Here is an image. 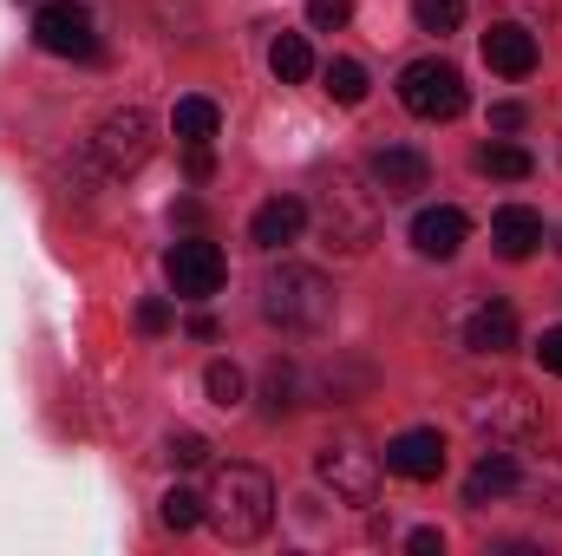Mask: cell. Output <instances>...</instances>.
Listing matches in <instances>:
<instances>
[{
    "mask_svg": "<svg viewBox=\"0 0 562 556\" xmlns=\"http://www.w3.org/2000/svg\"><path fill=\"white\" fill-rule=\"evenodd\" d=\"M203 524L223 544L269 537V524H276V485H269V471H256V465H216L210 491H203Z\"/></svg>",
    "mask_w": 562,
    "mask_h": 556,
    "instance_id": "obj_1",
    "label": "cell"
},
{
    "mask_svg": "<svg viewBox=\"0 0 562 556\" xmlns=\"http://www.w3.org/2000/svg\"><path fill=\"white\" fill-rule=\"evenodd\" d=\"M307 216L321 223L327 249H340V256H360V249L380 236V190H360V184L340 170L334 184H321V197H314V210H307Z\"/></svg>",
    "mask_w": 562,
    "mask_h": 556,
    "instance_id": "obj_2",
    "label": "cell"
},
{
    "mask_svg": "<svg viewBox=\"0 0 562 556\" xmlns=\"http://www.w3.org/2000/svg\"><path fill=\"white\" fill-rule=\"evenodd\" d=\"M262 314L276 327H294V334H314L334 321V281L301 269V263H281L276 276L262 281Z\"/></svg>",
    "mask_w": 562,
    "mask_h": 556,
    "instance_id": "obj_3",
    "label": "cell"
},
{
    "mask_svg": "<svg viewBox=\"0 0 562 556\" xmlns=\"http://www.w3.org/2000/svg\"><path fill=\"white\" fill-rule=\"evenodd\" d=\"M150 144H157L150 112H144V105H125V112H112V119L92 132L86 157H92V170H99V177H132L144 157H150Z\"/></svg>",
    "mask_w": 562,
    "mask_h": 556,
    "instance_id": "obj_4",
    "label": "cell"
},
{
    "mask_svg": "<svg viewBox=\"0 0 562 556\" xmlns=\"http://www.w3.org/2000/svg\"><path fill=\"white\" fill-rule=\"evenodd\" d=\"M464 73L451 66V59H413L406 73H400V105L425 119V125H438V119H458L464 112Z\"/></svg>",
    "mask_w": 562,
    "mask_h": 556,
    "instance_id": "obj_5",
    "label": "cell"
},
{
    "mask_svg": "<svg viewBox=\"0 0 562 556\" xmlns=\"http://www.w3.org/2000/svg\"><path fill=\"white\" fill-rule=\"evenodd\" d=\"M314 478H321L334 498H347V504H373V498H380V458H373L360 438H327V445L314 452Z\"/></svg>",
    "mask_w": 562,
    "mask_h": 556,
    "instance_id": "obj_6",
    "label": "cell"
},
{
    "mask_svg": "<svg viewBox=\"0 0 562 556\" xmlns=\"http://www.w3.org/2000/svg\"><path fill=\"white\" fill-rule=\"evenodd\" d=\"M471 425L491 438V445H524L543 432V407L524 393V387H484L471 400Z\"/></svg>",
    "mask_w": 562,
    "mask_h": 556,
    "instance_id": "obj_7",
    "label": "cell"
},
{
    "mask_svg": "<svg viewBox=\"0 0 562 556\" xmlns=\"http://www.w3.org/2000/svg\"><path fill=\"white\" fill-rule=\"evenodd\" d=\"M164 276H170V288H177V301H210V294L223 288V276H229V263H223L216 243L190 236V243H170Z\"/></svg>",
    "mask_w": 562,
    "mask_h": 556,
    "instance_id": "obj_8",
    "label": "cell"
},
{
    "mask_svg": "<svg viewBox=\"0 0 562 556\" xmlns=\"http://www.w3.org/2000/svg\"><path fill=\"white\" fill-rule=\"evenodd\" d=\"M33 40H40V53H59V59H92V53H99L92 13H86L79 0H46V7L33 13Z\"/></svg>",
    "mask_w": 562,
    "mask_h": 556,
    "instance_id": "obj_9",
    "label": "cell"
},
{
    "mask_svg": "<svg viewBox=\"0 0 562 556\" xmlns=\"http://www.w3.org/2000/svg\"><path fill=\"white\" fill-rule=\"evenodd\" d=\"M386 471L406 478V485H431V478L445 471V438H438L431 425H413V432L386 438Z\"/></svg>",
    "mask_w": 562,
    "mask_h": 556,
    "instance_id": "obj_10",
    "label": "cell"
},
{
    "mask_svg": "<svg viewBox=\"0 0 562 556\" xmlns=\"http://www.w3.org/2000/svg\"><path fill=\"white\" fill-rule=\"evenodd\" d=\"M367 177H373L380 197H419L425 184H431V157L413 151V144H386V151H373Z\"/></svg>",
    "mask_w": 562,
    "mask_h": 556,
    "instance_id": "obj_11",
    "label": "cell"
},
{
    "mask_svg": "<svg viewBox=\"0 0 562 556\" xmlns=\"http://www.w3.org/2000/svg\"><path fill=\"white\" fill-rule=\"evenodd\" d=\"M464 236H471V216L451 210V203H438V210H419V216H413V249L431 256V263H451V256L464 249Z\"/></svg>",
    "mask_w": 562,
    "mask_h": 556,
    "instance_id": "obj_12",
    "label": "cell"
},
{
    "mask_svg": "<svg viewBox=\"0 0 562 556\" xmlns=\"http://www.w3.org/2000/svg\"><path fill=\"white\" fill-rule=\"evenodd\" d=\"M484 59H491V73H504V79H530V73H537V33L517 26V20H497V26L484 33Z\"/></svg>",
    "mask_w": 562,
    "mask_h": 556,
    "instance_id": "obj_13",
    "label": "cell"
},
{
    "mask_svg": "<svg viewBox=\"0 0 562 556\" xmlns=\"http://www.w3.org/2000/svg\"><path fill=\"white\" fill-rule=\"evenodd\" d=\"M491 243H497L504 263H524V256H537V243H543V216H537L530 203H504V210L491 216Z\"/></svg>",
    "mask_w": 562,
    "mask_h": 556,
    "instance_id": "obj_14",
    "label": "cell"
},
{
    "mask_svg": "<svg viewBox=\"0 0 562 556\" xmlns=\"http://www.w3.org/2000/svg\"><path fill=\"white\" fill-rule=\"evenodd\" d=\"M464 347L471 354H510L517 347V308L510 301H477L464 321Z\"/></svg>",
    "mask_w": 562,
    "mask_h": 556,
    "instance_id": "obj_15",
    "label": "cell"
},
{
    "mask_svg": "<svg viewBox=\"0 0 562 556\" xmlns=\"http://www.w3.org/2000/svg\"><path fill=\"white\" fill-rule=\"evenodd\" d=\"M301 230H307V203H301V197H269V203L249 216V243H256V249H288Z\"/></svg>",
    "mask_w": 562,
    "mask_h": 556,
    "instance_id": "obj_16",
    "label": "cell"
},
{
    "mask_svg": "<svg viewBox=\"0 0 562 556\" xmlns=\"http://www.w3.org/2000/svg\"><path fill=\"white\" fill-rule=\"evenodd\" d=\"M510 491H524V471H517L510 452H484V458L471 465V478H464V504H471V511H484L491 498H510Z\"/></svg>",
    "mask_w": 562,
    "mask_h": 556,
    "instance_id": "obj_17",
    "label": "cell"
},
{
    "mask_svg": "<svg viewBox=\"0 0 562 556\" xmlns=\"http://www.w3.org/2000/svg\"><path fill=\"white\" fill-rule=\"evenodd\" d=\"M216 125H223V112H216L210 99H177V112H170L177 144H210L216 138Z\"/></svg>",
    "mask_w": 562,
    "mask_h": 556,
    "instance_id": "obj_18",
    "label": "cell"
},
{
    "mask_svg": "<svg viewBox=\"0 0 562 556\" xmlns=\"http://www.w3.org/2000/svg\"><path fill=\"white\" fill-rule=\"evenodd\" d=\"M269 66H276L281 86H301V79L314 73V46H307V33H281L276 46H269Z\"/></svg>",
    "mask_w": 562,
    "mask_h": 556,
    "instance_id": "obj_19",
    "label": "cell"
},
{
    "mask_svg": "<svg viewBox=\"0 0 562 556\" xmlns=\"http://www.w3.org/2000/svg\"><path fill=\"white\" fill-rule=\"evenodd\" d=\"M477 170H484V177H504V184H524V177H530V170H537V157H530V151H524V144H484V151H477Z\"/></svg>",
    "mask_w": 562,
    "mask_h": 556,
    "instance_id": "obj_20",
    "label": "cell"
},
{
    "mask_svg": "<svg viewBox=\"0 0 562 556\" xmlns=\"http://www.w3.org/2000/svg\"><path fill=\"white\" fill-rule=\"evenodd\" d=\"M321 79H327V99H334V105H360V99H367V66H360V59H327Z\"/></svg>",
    "mask_w": 562,
    "mask_h": 556,
    "instance_id": "obj_21",
    "label": "cell"
},
{
    "mask_svg": "<svg viewBox=\"0 0 562 556\" xmlns=\"http://www.w3.org/2000/svg\"><path fill=\"white\" fill-rule=\"evenodd\" d=\"M203 393L229 413V407H243L249 400V380H243V367L236 360H210V374H203Z\"/></svg>",
    "mask_w": 562,
    "mask_h": 556,
    "instance_id": "obj_22",
    "label": "cell"
},
{
    "mask_svg": "<svg viewBox=\"0 0 562 556\" xmlns=\"http://www.w3.org/2000/svg\"><path fill=\"white\" fill-rule=\"evenodd\" d=\"M524 491H530L550 518H562V452H543V465L524 478Z\"/></svg>",
    "mask_w": 562,
    "mask_h": 556,
    "instance_id": "obj_23",
    "label": "cell"
},
{
    "mask_svg": "<svg viewBox=\"0 0 562 556\" xmlns=\"http://www.w3.org/2000/svg\"><path fill=\"white\" fill-rule=\"evenodd\" d=\"M157 518H164V531H196V524H203V498L183 491V485H170L164 504H157Z\"/></svg>",
    "mask_w": 562,
    "mask_h": 556,
    "instance_id": "obj_24",
    "label": "cell"
},
{
    "mask_svg": "<svg viewBox=\"0 0 562 556\" xmlns=\"http://www.w3.org/2000/svg\"><path fill=\"white\" fill-rule=\"evenodd\" d=\"M419 33H458L464 26V0H413Z\"/></svg>",
    "mask_w": 562,
    "mask_h": 556,
    "instance_id": "obj_25",
    "label": "cell"
},
{
    "mask_svg": "<svg viewBox=\"0 0 562 556\" xmlns=\"http://www.w3.org/2000/svg\"><path fill=\"white\" fill-rule=\"evenodd\" d=\"M164 458H170L177 471H190V465H210V438H203V432H170Z\"/></svg>",
    "mask_w": 562,
    "mask_h": 556,
    "instance_id": "obj_26",
    "label": "cell"
},
{
    "mask_svg": "<svg viewBox=\"0 0 562 556\" xmlns=\"http://www.w3.org/2000/svg\"><path fill=\"white\" fill-rule=\"evenodd\" d=\"M353 20V0H307V26L314 33H340Z\"/></svg>",
    "mask_w": 562,
    "mask_h": 556,
    "instance_id": "obj_27",
    "label": "cell"
},
{
    "mask_svg": "<svg viewBox=\"0 0 562 556\" xmlns=\"http://www.w3.org/2000/svg\"><path fill=\"white\" fill-rule=\"evenodd\" d=\"M177 314H170V301L164 294H150V301H138V334H164Z\"/></svg>",
    "mask_w": 562,
    "mask_h": 556,
    "instance_id": "obj_28",
    "label": "cell"
},
{
    "mask_svg": "<svg viewBox=\"0 0 562 556\" xmlns=\"http://www.w3.org/2000/svg\"><path fill=\"white\" fill-rule=\"evenodd\" d=\"M537 360H543V374H557V380H562V327H543V341H537Z\"/></svg>",
    "mask_w": 562,
    "mask_h": 556,
    "instance_id": "obj_29",
    "label": "cell"
},
{
    "mask_svg": "<svg viewBox=\"0 0 562 556\" xmlns=\"http://www.w3.org/2000/svg\"><path fill=\"white\" fill-rule=\"evenodd\" d=\"M269 400H276V413H288V407H294V374H288V367H276V374H269Z\"/></svg>",
    "mask_w": 562,
    "mask_h": 556,
    "instance_id": "obj_30",
    "label": "cell"
},
{
    "mask_svg": "<svg viewBox=\"0 0 562 556\" xmlns=\"http://www.w3.org/2000/svg\"><path fill=\"white\" fill-rule=\"evenodd\" d=\"M406 551H413V556H445V531H413V537H406Z\"/></svg>",
    "mask_w": 562,
    "mask_h": 556,
    "instance_id": "obj_31",
    "label": "cell"
},
{
    "mask_svg": "<svg viewBox=\"0 0 562 556\" xmlns=\"http://www.w3.org/2000/svg\"><path fill=\"white\" fill-rule=\"evenodd\" d=\"M491 125H497V132H517V125H524V105H510V99L491 105Z\"/></svg>",
    "mask_w": 562,
    "mask_h": 556,
    "instance_id": "obj_32",
    "label": "cell"
}]
</instances>
